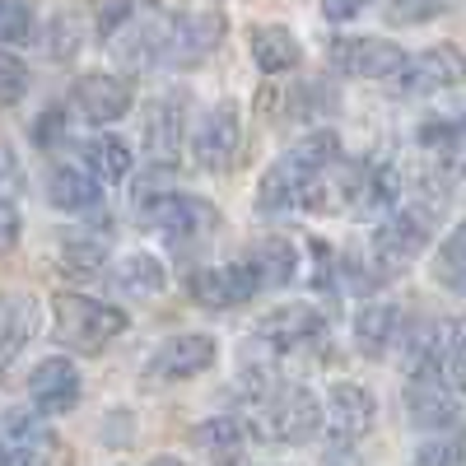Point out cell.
<instances>
[{
	"label": "cell",
	"mask_w": 466,
	"mask_h": 466,
	"mask_svg": "<svg viewBox=\"0 0 466 466\" xmlns=\"http://www.w3.org/2000/svg\"><path fill=\"white\" fill-rule=\"evenodd\" d=\"M340 159V136L336 131H308L303 140H294L276 164H270L257 182V210L261 215H280V210H299L303 191L318 182V173L327 164Z\"/></svg>",
	"instance_id": "6da1fadb"
},
{
	"label": "cell",
	"mask_w": 466,
	"mask_h": 466,
	"mask_svg": "<svg viewBox=\"0 0 466 466\" xmlns=\"http://www.w3.org/2000/svg\"><path fill=\"white\" fill-rule=\"evenodd\" d=\"M327 430V410L322 401L308 392L303 382H280L270 387L261 401H252V420H248V434L270 443V448H294V443H308Z\"/></svg>",
	"instance_id": "7a4b0ae2"
},
{
	"label": "cell",
	"mask_w": 466,
	"mask_h": 466,
	"mask_svg": "<svg viewBox=\"0 0 466 466\" xmlns=\"http://www.w3.org/2000/svg\"><path fill=\"white\" fill-rule=\"evenodd\" d=\"M443 219V201H430V197H415V201H401L392 215H387L369 243V261H373V276L387 280V276H401V270L430 248L434 228Z\"/></svg>",
	"instance_id": "3957f363"
},
{
	"label": "cell",
	"mask_w": 466,
	"mask_h": 466,
	"mask_svg": "<svg viewBox=\"0 0 466 466\" xmlns=\"http://www.w3.org/2000/svg\"><path fill=\"white\" fill-rule=\"evenodd\" d=\"M127 313L112 303H98L89 294H56L52 299V327H56V340L80 350V355H98L107 340H116L127 331Z\"/></svg>",
	"instance_id": "277c9868"
},
{
	"label": "cell",
	"mask_w": 466,
	"mask_h": 466,
	"mask_svg": "<svg viewBox=\"0 0 466 466\" xmlns=\"http://www.w3.org/2000/svg\"><path fill=\"white\" fill-rule=\"evenodd\" d=\"M219 43H224V15L219 10H177V15H168L159 66L191 70V66H201Z\"/></svg>",
	"instance_id": "5b68a950"
},
{
	"label": "cell",
	"mask_w": 466,
	"mask_h": 466,
	"mask_svg": "<svg viewBox=\"0 0 466 466\" xmlns=\"http://www.w3.org/2000/svg\"><path fill=\"white\" fill-rule=\"evenodd\" d=\"M56 452L61 439L37 410H0V466H52Z\"/></svg>",
	"instance_id": "8992f818"
},
{
	"label": "cell",
	"mask_w": 466,
	"mask_h": 466,
	"mask_svg": "<svg viewBox=\"0 0 466 466\" xmlns=\"http://www.w3.org/2000/svg\"><path fill=\"white\" fill-rule=\"evenodd\" d=\"M140 219L159 233V238H173V243L206 238V233L219 224L215 206H206L201 197H187V191H159V197H145Z\"/></svg>",
	"instance_id": "52a82bcc"
},
{
	"label": "cell",
	"mask_w": 466,
	"mask_h": 466,
	"mask_svg": "<svg viewBox=\"0 0 466 466\" xmlns=\"http://www.w3.org/2000/svg\"><path fill=\"white\" fill-rule=\"evenodd\" d=\"M238 149H243V112H238L233 98H224L197 122L191 159H197V168H206V173H228L233 159H238Z\"/></svg>",
	"instance_id": "ba28073f"
},
{
	"label": "cell",
	"mask_w": 466,
	"mask_h": 466,
	"mask_svg": "<svg viewBox=\"0 0 466 466\" xmlns=\"http://www.w3.org/2000/svg\"><path fill=\"white\" fill-rule=\"evenodd\" d=\"M327 56L340 75H350V80H397V75L406 70V61H410L392 37H373V33L336 37Z\"/></svg>",
	"instance_id": "9c48e42d"
},
{
	"label": "cell",
	"mask_w": 466,
	"mask_h": 466,
	"mask_svg": "<svg viewBox=\"0 0 466 466\" xmlns=\"http://www.w3.org/2000/svg\"><path fill=\"white\" fill-rule=\"evenodd\" d=\"M191 299H197L201 308H215V313H228V308H243L248 299H257L266 285L261 276L252 270V261H224V266H201V270H191V280H187Z\"/></svg>",
	"instance_id": "30bf717a"
},
{
	"label": "cell",
	"mask_w": 466,
	"mask_h": 466,
	"mask_svg": "<svg viewBox=\"0 0 466 466\" xmlns=\"http://www.w3.org/2000/svg\"><path fill=\"white\" fill-rule=\"evenodd\" d=\"M136 103V85L131 75H112V70H89L70 85V107L85 116L94 127H107V122H122Z\"/></svg>",
	"instance_id": "8fae6325"
},
{
	"label": "cell",
	"mask_w": 466,
	"mask_h": 466,
	"mask_svg": "<svg viewBox=\"0 0 466 466\" xmlns=\"http://www.w3.org/2000/svg\"><path fill=\"white\" fill-rule=\"evenodd\" d=\"M322 410H327V430L322 434L336 448L360 443L373 430V420H378V401H373L369 387H360V382H331L327 397H322Z\"/></svg>",
	"instance_id": "7c38bea8"
},
{
	"label": "cell",
	"mask_w": 466,
	"mask_h": 466,
	"mask_svg": "<svg viewBox=\"0 0 466 466\" xmlns=\"http://www.w3.org/2000/svg\"><path fill=\"white\" fill-rule=\"evenodd\" d=\"M457 85H466V56L452 43H439L430 52L410 56L406 70L392 80V89L406 94V98H430V94H443V89H457Z\"/></svg>",
	"instance_id": "4fadbf2b"
},
{
	"label": "cell",
	"mask_w": 466,
	"mask_h": 466,
	"mask_svg": "<svg viewBox=\"0 0 466 466\" xmlns=\"http://www.w3.org/2000/svg\"><path fill=\"white\" fill-rule=\"evenodd\" d=\"M182 136H187V94H164L145 112V159L149 168H173L182 159Z\"/></svg>",
	"instance_id": "5bb4252c"
},
{
	"label": "cell",
	"mask_w": 466,
	"mask_h": 466,
	"mask_svg": "<svg viewBox=\"0 0 466 466\" xmlns=\"http://www.w3.org/2000/svg\"><path fill=\"white\" fill-rule=\"evenodd\" d=\"M215 360H219V340L201 336V331H187V336H173V340H164L159 350H154L145 378L149 382H182V378L206 373Z\"/></svg>",
	"instance_id": "9a60e30c"
},
{
	"label": "cell",
	"mask_w": 466,
	"mask_h": 466,
	"mask_svg": "<svg viewBox=\"0 0 466 466\" xmlns=\"http://www.w3.org/2000/svg\"><path fill=\"white\" fill-rule=\"evenodd\" d=\"M257 336L276 350V355H285V350H308L327 336V313L313 303H285L270 318H261Z\"/></svg>",
	"instance_id": "2e32d148"
},
{
	"label": "cell",
	"mask_w": 466,
	"mask_h": 466,
	"mask_svg": "<svg viewBox=\"0 0 466 466\" xmlns=\"http://www.w3.org/2000/svg\"><path fill=\"white\" fill-rule=\"evenodd\" d=\"M443 378H448L443 369L406 378V410H410V424H420V430H448V424H457V392Z\"/></svg>",
	"instance_id": "e0dca14e"
},
{
	"label": "cell",
	"mask_w": 466,
	"mask_h": 466,
	"mask_svg": "<svg viewBox=\"0 0 466 466\" xmlns=\"http://www.w3.org/2000/svg\"><path fill=\"white\" fill-rule=\"evenodd\" d=\"M28 397L37 415H66L80 406V369H75L66 355L43 360L28 373Z\"/></svg>",
	"instance_id": "ac0fdd59"
},
{
	"label": "cell",
	"mask_w": 466,
	"mask_h": 466,
	"mask_svg": "<svg viewBox=\"0 0 466 466\" xmlns=\"http://www.w3.org/2000/svg\"><path fill=\"white\" fill-rule=\"evenodd\" d=\"M37 322H43V313H37V299L28 289L0 294V369H10L28 350V340L37 336Z\"/></svg>",
	"instance_id": "d6986e66"
},
{
	"label": "cell",
	"mask_w": 466,
	"mask_h": 466,
	"mask_svg": "<svg viewBox=\"0 0 466 466\" xmlns=\"http://www.w3.org/2000/svg\"><path fill=\"white\" fill-rule=\"evenodd\" d=\"M406 340V313L397 303H364L355 313V350L364 360H382Z\"/></svg>",
	"instance_id": "ffe728a7"
},
{
	"label": "cell",
	"mask_w": 466,
	"mask_h": 466,
	"mask_svg": "<svg viewBox=\"0 0 466 466\" xmlns=\"http://www.w3.org/2000/svg\"><path fill=\"white\" fill-rule=\"evenodd\" d=\"M47 201H52L56 210H66V215H94V210L103 206V182H98L89 168L61 164V168H52V177H47Z\"/></svg>",
	"instance_id": "44dd1931"
},
{
	"label": "cell",
	"mask_w": 466,
	"mask_h": 466,
	"mask_svg": "<svg viewBox=\"0 0 466 466\" xmlns=\"http://www.w3.org/2000/svg\"><path fill=\"white\" fill-rule=\"evenodd\" d=\"M112 289L122 294V299H131V303H140V299H159V294L168 289V266L154 257V252H131V257L116 261V270H112Z\"/></svg>",
	"instance_id": "7402d4cb"
},
{
	"label": "cell",
	"mask_w": 466,
	"mask_h": 466,
	"mask_svg": "<svg viewBox=\"0 0 466 466\" xmlns=\"http://www.w3.org/2000/svg\"><path fill=\"white\" fill-rule=\"evenodd\" d=\"M252 61L266 75H289L303 61V47L285 24H261V28H252Z\"/></svg>",
	"instance_id": "603a6c76"
},
{
	"label": "cell",
	"mask_w": 466,
	"mask_h": 466,
	"mask_svg": "<svg viewBox=\"0 0 466 466\" xmlns=\"http://www.w3.org/2000/svg\"><path fill=\"white\" fill-rule=\"evenodd\" d=\"M56 257L70 276H94V270L107 266L112 243H107V233H94V228H66L56 243Z\"/></svg>",
	"instance_id": "cb8c5ba5"
},
{
	"label": "cell",
	"mask_w": 466,
	"mask_h": 466,
	"mask_svg": "<svg viewBox=\"0 0 466 466\" xmlns=\"http://www.w3.org/2000/svg\"><path fill=\"white\" fill-rule=\"evenodd\" d=\"M191 443H197L215 466H233L248 443V424H238L233 415H215V420H201L197 430H191Z\"/></svg>",
	"instance_id": "d4e9b609"
},
{
	"label": "cell",
	"mask_w": 466,
	"mask_h": 466,
	"mask_svg": "<svg viewBox=\"0 0 466 466\" xmlns=\"http://www.w3.org/2000/svg\"><path fill=\"white\" fill-rule=\"evenodd\" d=\"M252 270L261 276V285H289L294 270H299V248L289 238H280V233H270V238H261L252 252H248Z\"/></svg>",
	"instance_id": "484cf974"
},
{
	"label": "cell",
	"mask_w": 466,
	"mask_h": 466,
	"mask_svg": "<svg viewBox=\"0 0 466 466\" xmlns=\"http://www.w3.org/2000/svg\"><path fill=\"white\" fill-rule=\"evenodd\" d=\"M131 145L122 140V136H89L85 140V168L98 177V182H122L127 173H131Z\"/></svg>",
	"instance_id": "4316f807"
},
{
	"label": "cell",
	"mask_w": 466,
	"mask_h": 466,
	"mask_svg": "<svg viewBox=\"0 0 466 466\" xmlns=\"http://www.w3.org/2000/svg\"><path fill=\"white\" fill-rule=\"evenodd\" d=\"M434 280L448 294H466V224H457L434 252Z\"/></svg>",
	"instance_id": "83f0119b"
},
{
	"label": "cell",
	"mask_w": 466,
	"mask_h": 466,
	"mask_svg": "<svg viewBox=\"0 0 466 466\" xmlns=\"http://www.w3.org/2000/svg\"><path fill=\"white\" fill-rule=\"evenodd\" d=\"M457 5L461 0H387L382 15H387V24H424V19H439Z\"/></svg>",
	"instance_id": "f1b7e54d"
},
{
	"label": "cell",
	"mask_w": 466,
	"mask_h": 466,
	"mask_svg": "<svg viewBox=\"0 0 466 466\" xmlns=\"http://www.w3.org/2000/svg\"><path fill=\"white\" fill-rule=\"evenodd\" d=\"M0 43L5 47L33 43V10L24 0H0Z\"/></svg>",
	"instance_id": "f546056e"
},
{
	"label": "cell",
	"mask_w": 466,
	"mask_h": 466,
	"mask_svg": "<svg viewBox=\"0 0 466 466\" xmlns=\"http://www.w3.org/2000/svg\"><path fill=\"white\" fill-rule=\"evenodd\" d=\"M28 94V66L15 52H0V112L19 107Z\"/></svg>",
	"instance_id": "4dcf8cb0"
},
{
	"label": "cell",
	"mask_w": 466,
	"mask_h": 466,
	"mask_svg": "<svg viewBox=\"0 0 466 466\" xmlns=\"http://www.w3.org/2000/svg\"><path fill=\"white\" fill-rule=\"evenodd\" d=\"M24 191V168H19V159L0 145V201H10V197H19ZM15 206V201H10Z\"/></svg>",
	"instance_id": "1f68e13d"
},
{
	"label": "cell",
	"mask_w": 466,
	"mask_h": 466,
	"mask_svg": "<svg viewBox=\"0 0 466 466\" xmlns=\"http://www.w3.org/2000/svg\"><path fill=\"white\" fill-rule=\"evenodd\" d=\"M410 466H461V452H457L452 443H424V448L410 457Z\"/></svg>",
	"instance_id": "d6a6232c"
},
{
	"label": "cell",
	"mask_w": 466,
	"mask_h": 466,
	"mask_svg": "<svg viewBox=\"0 0 466 466\" xmlns=\"http://www.w3.org/2000/svg\"><path fill=\"white\" fill-rule=\"evenodd\" d=\"M443 373H448V382H452V392H461V397H466V336H457V340H452Z\"/></svg>",
	"instance_id": "836d02e7"
},
{
	"label": "cell",
	"mask_w": 466,
	"mask_h": 466,
	"mask_svg": "<svg viewBox=\"0 0 466 466\" xmlns=\"http://www.w3.org/2000/svg\"><path fill=\"white\" fill-rule=\"evenodd\" d=\"M19 228H24L19 210H15L10 201H0V257H5V252L19 243Z\"/></svg>",
	"instance_id": "e575fe53"
},
{
	"label": "cell",
	"mask_w": 466,
	"mask_h": 466,
	"mask_svg": "<svg viewBox=\"0 0 466 466\" xmlns=\"http://www.w3.org/2000/svg\"><path fill=\"white\" fill-rule=\"evenodd\" d=\"M61 127H66V107H47L43 116H37V127H33L37 145H52V136L61 140Z\"/></svg>",
	"instance_id": "d590c367"
},
{
	"label": "cell",
	"mask_w": 466,
	"mask_h": 466,
	"mask_svg": "<svg viewBox=\"0 0 466 466\" xmlns=\"http://www.w3.org/2000/svg\"><path fill=\"white\" fill-rule=\"evenodd\" d=\"M364 5H369V0H322V15L331 24H350L355 15H364Z\"/></svg>",
	"instance_id": "8d00e7d4"
},
{
	"label": "cell",
	"mask_w": 466,
	"mask_h": 466,
	"mask_svg": "<svg viewBox=\"0 0 466 466\" xmlns=\"http://www.w3.org/2000/svg\"><path fill=\"white\" fill-rule=\"evenodd\" d=\"M322 466H360V457H350L345 448H336L331 457H322Z\"/></svg>",
	"instance_id": "74e56055"
},
{
	"label": "cell",
	"mask_w": 466,
	"mask_h": 466,
	"mask_svg": "<svg viewBox=\"0 0 466 466\" xmlns=\"http://www.w3.org/2000/svg\"><path fill=\"white\" fill-rule=\"evenodd\" d=\"M149 466H187V461H182V457H154Z\"/></svg>",
	"instance_id": "f35d334b"
}]
</instances>
